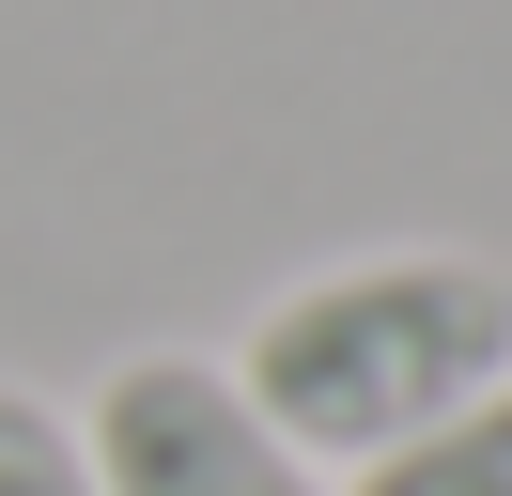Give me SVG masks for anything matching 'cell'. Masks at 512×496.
Here are the masks:
<instances>
[{"label": "cell", "instance_id": "2", "mask_svg": "<svg viewBox=\"0 0 512 496\" xmlns=\"http://www.w3.org/2000/svg\"><path fill=\"white\" fill-rule=\"evenodd\" d=\"M78 450H94V496H342L249 388L233 357H187V341H140L78 388Z\"/></svg>", "mask_w": 512, "mask_h": 496}, {"label": "cell", "instance_id": "1", "mask_svg": "<svg viewBox=\"0 0 512 496\" xmlns=\"http://www.w3.org/2000/svg\"><path fill=\"white\" fill-rule=\"evenodd\" d=\"M233 388L326 465H388L404 434H435L450 403H481L512 372V264L481 248H357V264H311L249 310V341H218Z\"/></svg>", "mask_w": 512, "mask_h": 496}, {"label": "cell", "instance_id": "3", "mask_svg": "<svg viewBox=\"0 0 512 496\" xmlns=\"http://www.w3.org/2000/svg\"><path fill=\"white\" fill-rule=\"evenodd\" d=\"M342 496H512V372L481 403H450L435 434H404L388 465H357Z\"/></svg>", "mask_w": 512, "mask_h": 496}, {"label": "cell", "instance_id": "4", "mask_svg": "<svg viewBox=\"0 0 512 496\" xmlns=\"http://www.w3.org/2000/svg\"><path fill=\"white\" fill-rule=\"evenodd\" d=\"M0 496H94V450H78V403L16 388V372H0Z\"/></svg>", "mask_w": 512, "mask_h": 496}]
</instances>
